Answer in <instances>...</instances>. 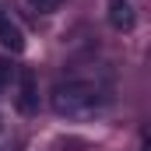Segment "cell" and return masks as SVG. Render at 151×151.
<instances>
[{
    "mask_svg": "<svg viewBox=\"0 0 151 151\" xmlns=\"http://www.w3.org/2000/svg\"><path fill=\"white\" fill-rule=\"evenodd\" d=\"M49 102H53V113L63 116V119H95L109 109V95L99 84H88V81L56 84Z\"/></svg>",
    "mask_w": 151,
    "mask_h": 151,
    "instance_id": "6da1fadb",
    "label": "cell"
},
{
    "mask_svg": "<svg viewBox=\"0 0 151 151\" xmlns=\"http://www.w3.org/2000/svg\"><path fill=\"white\" fill-rule=\"evenodd\" d=\"M0 46L4 49H11V53H21L25 49V35H21V28L0 11Z\"/></svg>",
    "mask_w": 151,
    "mask_h": 151,
    "instance_id": "7a4b0ae2",
    "label": "cell"
},
{
    "mask_svg": "<svg viewBox=\"0 0 151 151\" xmlns=\"http://www.w3.org/2000/svg\"><path fill=\"white\" fill-rule=\"evenodd\" d=\"M109 25L119 28V32L134 28V7H130V0H109Z\"/></svg>",
    "mask_w": 151,
    "mask_h": 151,
    "instance_id": "3957f363",
    "label": "cell"
},
{
    "mask_svg": "<svg viewBox=\"0 0 151 151\" xmlns=\"http://www.w3.org/2000/svg\"><path fill=\"white\" fill-rule=\"evenodd\" d=\"M21 88H18V109L28 116V113H35V77H32V70H21Z\"/></svg>",
    "mask_w": 151,
    "mask_h": 151,
    "instance_id": "277c9868",
    "label": "cell"
},
{
    "mask_svg": "<svg viewBox=\"0 0 151 151\" xmlns=\"http://www.w3.org/2000/svg\"><path fill=\"white\" fill-rule=\"evenodd\" d=\"M25 4H28L32 11H39V14H49V11H56L63 0H25Z\"/></svg>",
    "mask_w": 151,
    "mask_h": 151,
    "instance_id": "5b68a950",
    "label": "cell"
},
{
    "mask_svg": "<svg viewBox=\"0 0 151 151\" xmlns=\"http://www.w3.org/2000/svg\"><path fill=\"white\" fill-rule=\"evenodd\" d=\"M7 77H11V67H7V63H4V60H0V88H4V84H7Z\"/></svg>",
    "mask_w": 151,
    "mask_h": 151,
    "instance_id": "8992f818",
    "label": "cell"
}]
</instances>
